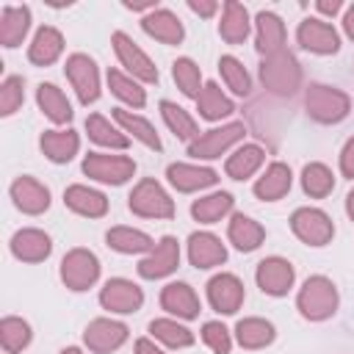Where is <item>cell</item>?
Segmentation results:
<instances>
[{"label": "cell", "instance_id": "obj_41", "mask_svg": "<svg viewBox=\"0 0 354 354\" xmlns=\"http://www.w3.org/2000/svg\"><path fill=\"white\" fill-rule=\"evenodd\" d=\"M149 335L155 340H160L169 348H188L194 346V332L183 324H177L174 318H155L149 321Z\"/></svg>", "mask_w": 354, "mask_h": 354}, {"label": "cell", "instance_id": "obj_28", "mask_svg": "<svg viewBox=\"0 0 354 354\" xmlns=\"http://www.w3.org/2000/svg\"><path fill=\"white\" fill-rule=\"evenodd\" d=\"M252 30V22H249V11L246 6L235 3V0H227L221 6V22H218V36L227 41V44H243L246 36Z\"/></svg>", "mask_w": 354, "mask_h": 354}, {"label": "cell", "instance_id": "obj_50", "mask_svg": "<svg viewBox=\"0 0 354 354\" xmlns=\"http://www.w3.org/2000/svg\"><path fill=\"white\" fill-rule=\"evenodd\" d=\"M136 354H166V351L158 348L149 337H138V340H136Z\"/></svg>", "mask_w": 354, "mask_h": 354}, {"label": "cell", "instance_id": "obj_9", "mask_svg": "<svg viewBox=\"0 0 354 354\" xmlns=\"http://www.w3.org/2000/svg\"><path fill=\"white\" fill-rule=\"evenodd\" d=\"M111 44H113V53H116L119 64L127 69L130 77H136V80H141V83H158L160 75H158L155 61H152L124 30H116V33L111 36Z\"/></svg>", "mask_w": 354, "mask_h": 354}, {"label": "cell", "instance_id": "obj_32", "mask_svg": "<svg viewBox=\"0 0 354 354\" xmlns=\"http://www.w3.org/2000/svg\"><path fill=\"white\" fill-rule=\"evenodd\" d=\"M36 105L53 124H69L72 122V105L55 83H41L36 88Z\"/></svg>", "mask_w": 354, "mask_h": 354}, {"label": "cell", "instance_id": "obj_54", "mask_svg": "<svg viewBox=\"0 0 354 354\" xmlns=\"http://www.w3.org/2000/svg\"><path fill=\"white\" fill-rule=\"evenodd\" d=\"M61 354H83V351H80V348H77V346H66V348H64V351H61Z\"/></svg>", "mask_w": 354, "mask_h": 354}, {"label": "cell", "instance_id": "obj_49", "mask_svg": "<svg viewBox=\"0 0 354 354\" xmlns=\"http://www.w3.org/2000/svg\"><path fill=\"white\" fill-rule=\"evenodd\" d=\"M188 8L199 17H213L218 11V3L216 0H188Z\"/></svg>", "mask_w": 354, "mask_h": 354}, {"label": "cell", "instance_id": "obj_30", "mask_svg": "<svg viewBox=\"0 0 354 354\" xmlns=\"http://www.w3.org/2000/svg\"><path fill=\"white\" fill-rule=\"evenodd\" d=\"M274 337H277V329H274V324L266 321V318L252 315V318H241V321L235 324V340H238V346L246 348V351L266 348V346L274 343Z\"/></svg>", "mask_w": 354, "mask_h": 354}, {"label": "cell", "instance_id": "obj_33", "mask_svg": "<svg viewBox=\"0 0 354 354\" xmlns=\"http://www.w3.org/2000/svg\"><path fill=\"white\" fill-rule=\"evenodd\" d=\"M86 133H88V138L94 144L108 147V149H119L122 152V149L130 147V136L122 127H116L111 119H105L102 113H88L86 116Z\"/></svg>", "mask_w": 354, "mask_h": 354}, {"label": "cell", "instance_id": "obj_19", "mask_svg": "<svg viewBox=\"0 0 354 354\" xmlns=\"http://www.w3.org/2000/svg\"><path fill=\"white\" fill-rule=\"evenodd\" d=\"M11 202L17 210H22L28 216H39L50 207V188L41 185L36 177L22 174L11 183Z\"/></svg>", "mask_w": 354, "mask_h": 354}, {"label": "cell", "instance_id": "obj_27", "mask_svg": "<svg viewBox=\"0 0 354 354\" xmlns=\"http://www.w3.org/2000/svg\"><path fill=\"white\" fill-rule=\"evenodd\" d=\"M39 147H41L47 160L69 163L77 155V149H80V136L75 130H69V127H64V130H44L41 138H39Z\"/></svg>", "mask_w": 354, "mask_h": 354}, {"label": "cell", "instance_id": "obj_18", "mask_svg": "<svg viewBox=\"0 0 354 354\" xmlns=\"http://www.w3.org/2000/svg\"><path fill=\"white\" fill-rule=\"evenodd\" d=\"M227 260V246L221 243L218 235L213 232H191L188 235V263L199 271H207V268H216Z\"/></svg>", "mask_w": 354, "mask_h": 354}, {"label": "cell", "instance_id": "obj_52", "mask_svg": "<svg viewBox=\"0 0 354 354\" xmlns=\"http://www.w3.org/2000/svg\"><path fill=\"white\" fill-rule=\"evenodd\" d=\"M343 30H346V36L354 41V3L346 8V14H343Z\"/></svg>", "mask_w": 354, "mask_h": 354}, {"label": "cell", "instance_id": "obj_16", "mask_svg": "<svg viewBox=\"0 0 354 354\" xmlns=\"http://www.w3.org/2000/svg\"><path fill=\"white\" fill-rule=\"evenodd\" d=\"M130 329L122 321L113 318H94L86 329H83V343L88 351L94 354H111L116 348H122L127 343Z\"/></svg>", "mask_w": 354, "mask_h": 354}, {"label": "cell", "instance_id": "obj_42", "mask_svg": "<svg viewBox=\"0 0 354 354\" xmlns=\"http://www.w3.org/2000/svg\"><path fill=\"white\" fill-rule=\"evenodd\" d=\"M301 188H304V194L310 196V199H324V196H329L332 194V188H335V174H332V169L326 166V163H307L304 169H301Z\"/></svg>", "mask_w": 354, "mask_h": 354}, {"label": "cell", "instance_id": "obj_12", "mask_svg": "<svg viewBox=\"0 0 354 354\" xmlns=\"http://www.w3.org/2000/svg\"><path fill=\"white\" fill-rule=\"evenodd\" d=\"M100 304L102 310L108 313H116V315H130L136 310H141L144 304V290L133 282V279H124V277H113L102 285L100 290Z\"/></svg>", "mask_w": 354, "mask_h": 354}, {"label": "cell", "instance_id": "obj_7", "mask_svg": "<svg viewBox=\"0 0 354 354\" xmlns=\"http://www.w3.org/2000/svg\"><path fill=\"white\" fill-rule=\"evenodd\" d=\"M83 174L97 183H105V185H122L136 174V160L127 155L88 152L83 158Z\"/></svg>", "mask_w": 354, "mask_h": 354}, {"label": "cell", "instance_id": "obj_40", "mask_svg": "<svg viewBox=\"0 0 354 354\" xmlns=\"http://www.w3.org/2000/svg\"><path fill=\"white\" fill-rule=\"evenodd\" d=\"M105 77H108V88L116 100H122L130 108H144L147 105V91L136 77H130L127 72H119V69H108Z\"/></svg>", "mask_w": 354, "mask_h": 354}, {"label": "cell", "instance_id": "obj_43", "mask_svg": "<svg viewBox=\"0 0 354 354\" xmlns=\"http://www.w3.org/2000/svg\"><path fill=\"white\" fill-rule=\"evenodd\" d=\"M33 332H30V324L17 318V315H6L0 321V346L6 354H17L22 348H28Z\"/></svg>", "mask_w": 354, "mask_h": 354}, {"label": "cell", "instance_id": "obj_14", "mask_svg": "<svg viewBox=\"0 0 354 354\" xmlns=\"http://www.w3.org/2000/svg\"><path fill=\"white\" fill-rule=\"evenodd\" d=\"M180 266V243L174 235H163L152 252H147V257H141L138 263V277L144 279H163L169 274H174Z\"/></svg>", "mask_w": 354, "mask_h": 354}, {"label": "cell", "instance_id": "obj_11", "mask_svg": "<svg viewBox=\"0 0 354 354\" xmlns=\"http://www.w3.org/2000/svg\"><path fill=\"white\" fill-rule=\"evenodd\" d=\"M296 41L301 50L315 53V55H335L340 50V36L337 30L321 19V17H307L296 28Z\"/></svg>", "mask_w": 354, "mask_h": 354}, {"label": "cell", "instance_id": "obj_22", "mask_svg": "<svg viewBox=\"0 0 354 354\" xmlns=\"http://www.w3.org/2000/svg\"><path fill=\"white\" fill-rule=\"evenodd\" d=\"M254 47L263 58L285 50V22L274 11H257V17H254Z\"/></svg>", "mask_w": 354, "mask_h": 354}, {"label": "cell", "instance_id": "obj_26", "mask_svg": "<svg viewBox=\"0 0 354 354\" xmlns=\"http://www.w3.org/2000/svg\"><path fill=\"white\" fill-rule=\"evenodd\" d=\"M290 183H293V174H290V166L282 163V160H274L266 166V171L257 177L254 183V196L263 199V202H277L282 199L288 191H290Z\"/></svg>", "mask_w": 354, "mask_h": 354}, {"label": "cell", "instance_id": "obj_39", "mask_svg": "<svg viewBox=\"0 0 354 354\" xmlns=\"http://www.w3.org/2000/svg\"><path fill=\"white\" fill-rule=\"evenodd\" d=\"M160 116H163L166 127L174 133V138L191 144V141L199 136V124H196V119H194L183 105H177V102H171V100H160Z\"/></svg>", "mask_w": 354, "mask_h": 354}, {"label": "cell", "instance_id": "obj_29", "mask_svg": "<svg viewBox=\"0 0 354 354\" xmlns=\"http://www.w3.org/2000/svg\"><path fill=\"white\" fill-rule=\"evenodd\" d=\"M227 238L238 252H254L263 241H266V230L260 221H254L252 216L243 213H232L230 224H227Z\"/></svg>", "mask_w": 354, "mask_h": 354}, {"label": "cell", "instance_id": "obj_37", "mask_svg": "<svg viewBox=\"0 0 354 354\" xmlns=\"http://www.w3.org/2000/svg\"><path fill=\"white\" fill-rule=\"evenodd\" d=\"M113 122H116L127 136H133L136 141H141L144 147H149V149H155V152H160V149H163L160 136L155 133V127H152L144 116L130 113V111H124V108H113Z\"/></svg>", "mask_w": 354, "mask_h": 354}, {"label": "cell", "instance_id": "obj_36", "mask_svg": "<svg viewBox=\"0 0 354 354\" xmlns=\"http://www.w3.org/2000/svg\"><path fill=\"white\" fill-rule=\"evenodd\" d=\"M196 111H199V116L207 119V122H221V119H227V116L235 111V105H232V100L221 91V86H218L216 80H210V83L202 86V94H199V100H196Z\"/></svg>", "mask_w": 354, "mask_h": 354}, {"label": "cell", "instance_id": "obj_31", "mask_svg": "<svg viewBox=\"0 0 354 354\" xmlns=\"http://www.w3.org/2000/svg\"><path fill=\"white\" fill-rule=\"evenodd\" d=\"M30 28V8L28 6H3L0 11V44L19 47Z\"/></svg>", "mask_w": 354, "mask_h": 354}, {"label": "cell", "instance_id": "obj_10", "mask_svg": "<svg viewBox=\"0 0 354 354\" xmlns=\"http://www.w3.org/2000/svg\"><path fill=\"white\" fill-rule=\"evenodd\" d=\"M64 72L83 105H91L100 100V69L94 58H88L86 53H72L64 64Z\"/></svg>", "mask_w": 354, "mask_h": 354}, {"label": "cell", "instance_id": "obj_20", "mask_svg": "<svg viewBox=\"0 0 354 354\" xmlns=\"http://www.w3.org/2000/svg\"><path fill=\"white\" fill-rule=\"evenodd\" d=\"M11 254L22 263H44L53 252V241L44 230L36 227H22L11 235Z\"/></svg>", "mask_w": 354, "mask_h": 354}, {"label": "cell", "instance_id": "obj_15", "mask_svg": "<svg viewBox=\"0 0 354 354\" xmlns=\"http://www.w3.org/2000/svg\"><path fill=\"white\" fill-rule=\"evenodd\" d=\"M243 299H246L243 282H241L235 274L221 271V274H216V277L207 279V301H210V307H213L216 313H221V315H235V313L241 310Z\"/></svg>", "mask_w": 354, "mask_h": 354}, {"label": "cell", "instance_id": "obj_1", "mask_svg": "<svg viewBox=\"0 0 354 354\" xmlns=\"http://www.w3.org/2000/svg\"><path fill=\"white\" fill-rule=\"evenodd\" d=\"M337 301H340L337 288L324 274L307 277L304 285L296 293V310L307 321H326V318H332L337 313Z\"/></svg>", "mask_w": 354, "mask_h": 354}, {"label": "cell", "instance_id": "obj_24", "mask_svg": "<svg viewBox=\"0 0 354 354\" xmlns=\"http://www.w3.org/2000/svg\"><path fill=\"white\" fill-rule=\"evenodd\" d=\"M64 205L77 213V216H86V218H102L108 213V196L97 188H88V185H69L64 191Z\"/></svg>", "mask_w": 354, "mask_h": 354}, {"label": "cell", "instance_id": "obj_46", "mask_svg": "<svg viewBox=\"0 0 354 354\" xmlns=\"http://www.w3.org/2000/svg\"><path fill=\"white\" fill-rule=\"evenodd\" d=\"M25 102V80L19 75H8L0 83V116H11Z\"/></svg>", "mask_w": 354, "mask_h": 354}, {"label": "cell", "instance_id": "obj_13", "mask_svg": "<svg viewBox=\"0 0 354 354\" xmlns=\"http://www.w3.org/2000/svg\"><path fill=\"white\" fill-rule=\"evenodd\" d=\"M293 279H296V271H293L290 260H285L279 254L263 257L254 268V282L266 296H285L293 288Z\"/></svg>", "mask_w": 354, "mask_h": 354}, {"label": "cell", "instance_id": "obj_8", "mask_svg": "<svg viewBox=\"0 0 354 354\" xmlns=\"http://www.w3.org/2000/svg\"><path fill=\"white\" fill-rule=\"evenodd\" d=\"M290 230L307 246H326L335 238V224L321 207H296L290 216Z\"/></svg>", "mask_w": 354, "mask_h": 354}, {"label": "cell", "instance_id": "obj_25", "mask_svg": "<svg viewBox=\"0 0 354 354\" xmlns=\"http://www.w3.org/2000/svg\"><path fill=\"white\" fill-rule=\"evenodd\" d=\"M61 53H64V36H61V30L53 28V25H41V28L33 33L30 44H28V61L36 64V66H50V64H55V61L61 58Z\"/></svg>", "mask_w": 354, "mask_h": 354}, {"label": "cell", "instance_id": "obj_3", "mask_svg": "<svg viewBox=\"0 0 354 354\" xmlns=\"http://www.w3.org/2000/svg\"><path fill=\"white\" fill-rule=\"evenodd\" d=\"M304 108L310 113V119L321 122V124H337L348 116L351 111V100L346 91L326 86V83H310L304 91Z\"/></svg>", "mask_w": 354, "mask_h": 354}, {"label": "cell", "instance_id": "obj_35", "mask_svg": "<svg viewBox=\"0 0 354 354\" xmlns=\"http://www.w3.org/2000/svg\"><path fill=\"white\" fill-rule=\"evenodd\" d=\"M105 241L119 254H144V252H152L155 246V241L144 230H136V227H111L105 232Z\"/></svg>", "mask_w": 354, "mask_h": 354}, {"label": "cell", "instance_id": "obj_34", "mask_svg": "<svg viewBox=\"0 0 354 354\" xmlns=\"http://www.w3.org/2000/svg\"><path fill=\"white\" fill-rule=\"evenodd\" d=\"M266 163V152L257 144H241L224 163V171L230 180H249L260 166Z\"/></svg>", "mask_w": 354, "mask_h": 354}, {"label": "cell", "instance_id": "obj_5", "mask_svg": "<svg viewBox=\"0 0 354 354\" xmlns=\"http://www.w3.org/2000/svg\"><path fill=\"white\" fill-rule=\"evenodd\" d=\"M97 279H100V260H97V254L91 249L75 246V249H69L64 254V260H61V282L69 290L83 293Z\"/></svg>", "mask_w": 354, "mask_h": 354}, {"label": "cell", "instance_id": "obj_17", "mask_svg": "<svg viewBox=\"0 0 354 354\" xmlns=\"http://www.w3.org/2000/svg\"><path fill=\"white\" fill-rule=\"evenodd\" d=\"M166 180L174 191L180 194H194L202 188H210L218 183L216 169L210 166H196V163H169L166 169Z\"/></svg>", "mask_w": 354, "mask_h": 354}, {"label": "cell", "instance_id": "obj_45", "mask_svg": "<svg viewBox=\"0 0 354 354\" xmlns=\"http://www.w3.org/2000/svg\"><path fill=\"white\" fill-rule=\"evenodd\" d=\"M218 72L227 83V88L238 97H249L252 94V77L246 72V66L235 58V55H221L218 58Z\"/></svg>", "mask_w": 354, "mask_h": 354}, {"label": "cell", "instance_id": "obj_53", "mask_svg": "<svg viewBox=\"0 0 354 354\" xmlns=\"http://www.w3.org/2000/svg\"><path fill=\"white\" fill-rule=\"evenodd\" d=\"M346 213H348V218L354 221V188H351L348 196H346Z\"/></svg>", "mask_w": 354, "mask_h": 354}, {"label": "cell", "instance_id": "obj_23", "mask_svg": "<svg viewBox=\"0 0 354 354\" xmlns=\"http://www.w3.org/2000/svg\"><path fill=\"white\" fill-rule=\"evenodd\" d=\"M160 307L169 315H177L183 321H191L199 315V296L194 293V288L188 282H169L160 290Z\"/></svg>", "mask_w": 354, "mask_h": 354}, {"label": "cell", "instance_id": "obj_4", "mask_svg": "<svg viewBox=\"0 0 354 354\" xmlns=\"http://www.w3.org/2000/svg\"><path fill=\"white\" fill-rule=\"evenodd\" d=\"M127 207H130V213H136L141 218H171L174 216V199L152 177H144L133 185V191L127 196Z\"/></svg>", "mask_w": 354, "mask_h": 354}, {"label": "cell", "instance_id": "obj_51", "mask_svg": "<svg viewBox=\"0 0 354 354\" xmlns=\"http://www.w3.org/2000/svg\"><path fill=\"white\" fill-rule=\"evenodd\" d=\"M315 8H318L321 14H326V17H335V14L343 8V3H340V0H318Z\"/></svg>", "mask_w": 354, "mask_h": 354}, {"label": "cell", "instance_id": "obj_38", "mask_svg": "<svg viewBox=\"0 0 354 354\" xmlns=\"http://www.w3.org/2000/svg\"><path fill=\"white\" fill-rule=\"evenodd\" d=\"M235 199L232 194L227 191H216V194H207V196H199L191 202V216L199 221V224H216L221 221L230 210H232Z\"/></svg>", "mask_w": 354, "mask_h": 354}, {"label": "cell", "instance_id": "obj_44", "mask_svg": "<svg viewBox=\"0 0 354 354\" xmlns=\"http://www.w3.org/2000/svg\"><path fill=\"white\" fill-rule=\"evenodd\" d=\"M171 77H174L177 88H180L185 97L199 100V94H202V72H199V66H196L194 58H185V55L177 58V61L171 64Z\"/></svg>", "mask_w": 354, "mask_h": 354}, {"label": "cell", "instance_id": "obj_47", "mask_svg": "<svg viewBox=\"0 0 354 354\" xmlns=\"http://www.w3.org/2000/svg\"><path fill=\"white\" fill-rule=\"evenodd\" d=\"M202 340L213 354H230V348H232V335L221 321L202 324Z\"/></svg>", "mask_w": 354, "mask_h": 354}, {"label": "cell", "instance_id": "obj_6", "mask_svg": "<svg viewBox=\"0 0 354 354\" xmlns=\"http://www.w3.org/2000/svg\"><path fill=\"white\" fill-rule=\"evenodd\" d=\"M246 136V127L243 122H227L221 127H213L207 133H199L191 144H188V155L196 158V160H213V158H221L230 147H235L241 138Z\"/></svg>", "mask_w": 354, "mask_h": 354}, {"label": "cell", "instance_id": "obj_2", "mask_svg": "<svg viewBox=\"0 0 354 354\" xmlns=\"http://www.w3.org/2000/svg\"><path fill=\"white\" fill-rule=\"evenodd\" d=\"M260 83L277 97H293L301 86V66L293 53L282 50L260 61Z\"/></svg>", "mask_w": 354, "mask_h": 354}, {"label": "cell", "instance_id": "obj_48", "mask_svg": "<svg viewBox=\"0 0 354 354\" xmlns=\"http://www.w3.org/2000/svg\"><path fill=\"white\" fill-rule=\"evenodd\" d=\"M340 174L354 180V136H351V138L343 144V149H340Z\"/></svg>", "mask_w": 354, "mask_h": 354}, {"label": "cell", "instance_id": "obj_21", "mask_svg": "<svg viewBox=\"0 0 354 354\" xmlns=\"http://www.w3.org/2000/svg\"><path fill=\"white\" fill-rule=\"evenodd\" d=\"M141 28L149 39L160 41V44H180L185 36V28L180 22V17L169 8H155L149 14L141 17Z\"/></svg>", "mask_w": 354, "mask_h": 354}]
</instances>
